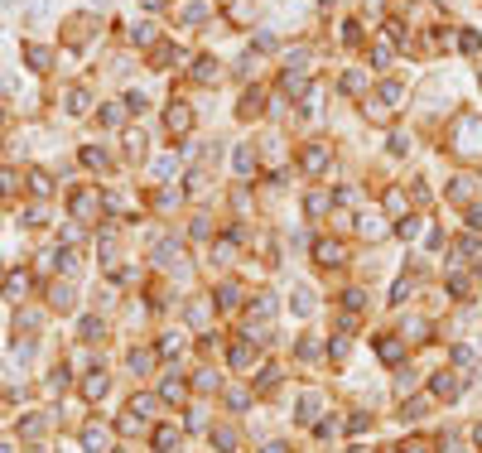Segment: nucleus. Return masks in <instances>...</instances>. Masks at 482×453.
I'll return each instance as SVG.
<instances>
[{"instance_id":"864d4df0","label":"nucleus","mask_w":482,"mask_h":453,"mask_svg":"<svg viewBox=\"0 0 482 453\" xmlns=\"http://www.w3.org/2000/svg\"><path fill=\"white\" fill-rule=\"evenodd\" d=\"M0 453H10V444H0Z\"/></svg>"},{"instance_id":"a18cd8bd","label":"nucleus","mask_w":482,"mask_h":453,"mask_svg":"<svg viewBox=\"0 0 482 453\" xmlns=\"http://www.w3.org/2000/svg\"><path fill=\"white\" fill-rule=\"evenodd\" d=\"M386 208H396V213L405 208V193H401V188H391V193H386Z\"/></svg>"},{"instance_id":"2eb2a0df","label":"nucleus","mask_w":482,"mask_h":453,"mask_svg":"<svg viewBox=\"0 0 482 453\" xmlns=\"http://www.w3.org/2000/svg\"><path fill=\"white\" fill-rule=\"evenodd\" d=\"M25 63H29V68H49V63H54V54H49L44 44H29V49H25Z\"/></svg>"},{"instance_id":"4be33fe9","label":"nucleus","mask_w":482,"mask_h":453,"mask_svg":"<svg viewBox=\"0 0 482 453\" xmlns=\"http://www.w3.org/2000/svg\"><path fill=\"white\" fill-rule=\"evenodd\" d=\"M82 164H87V169H107V150L87 145V150H82Z\"/></svg>"},{"instance_id":"de8ad7c7","label":"nucleus","mask_w":482,"mask_h":453,"mask_svg":"<svg viewBox=\"0 0 482 453\" xmlns=\"http://www.w3.org/2000/svg\"><path fill=\"white\" fill-rule=\"evenodd\" d=\"M126 111H135V116H140V111H145V97H140V92H131V97H126Z\"/></svg>"},{"instance_id":"72a5a7b5","label":"nucleus","mask_w":482,"mask_h":453,"mask_svg":"<svg viewBox=\"0 0 482 453\" xmlns=\"http://www.w3.org/2000/svg\"><path fill=\"white\" fill-rule=\"evenodd\" d=\"M376 352H381L386 362H396V357H401V343H396V338H381V343H376Z\"/></svg>"},{"instance_id":"e433bc0d","label":"nucleus","mask_w":482,"mask_h":453,"mask_svg":"<svg viewBox=\"0 0 482 453\" xmlns=\"http://www.w3.org/2000/svg\"><path fill=\"white\" fill-rule=\"evenodd\" d=\"M102 338V323L97 319H82V343H97Z\"/></svg>"},{"instance_id":"58836bf2","label":"nucleus","mask_w":482,"mask_h":453,"mask_svg":"<svg viewBox=\"0 0 482 453\" xmlns=\"http://www.w3.org/2000/svg\"><path fill=\"white\" fill-rule=\"evenodd\" d=\"M343 87H348L352 97H357V92H362V87H367V78H362V73H357V68H352L348 78H343Z\"/></svg>"},{"instance_id":"1a4fd4ad","label":"nucleus","mask_w":482,"mask_h":453,"mask_svg":"<svg viewBox=\"0 0 482 453\" xmlns=\"http://www.w3.org/2000/svg\"><path fill=\"white\" fill-rule=\"evenodd\" d=\"M179 444H184V434H179V429H169V425L155 429V449H160V453H179Z\"/></svg>"},{"instance_id":"aec40b11","label":"nucleus","mask_w":482,"mask_h":453,"mask_svg":"<svg viewBox=\"0 0 482 453\" xmlns=\"http://www.w3.org/2000/svg\"><path fill=\"white\" fill-rule=\"evenodd\" d=\"M49 261H54V266L63 270V275H73V270H78V256H73V251H68V246H63V251H54V256H49Z\"/></svg>"},{"instance_id":"5701e85b","label":"nucleus","mask_w":482,"mask_h":453,"mask_svg":"<svg viewBox=\"0 0 482 453\" xmlns=\"http://www.w3.org/2000/svg\"><path fill=\"white\" fill-rule=\"evenodd\" d=\"M213 444L222 453H232V449H237V429H213Z\"/></svg>"},{"instance_id":"2f4dec72","label":"nucleus","mask_w":482,"mask_h":453,"mask_svg":"<svg viewBox=\"0 0 482 453\" xmlns=\"http://www.w3.org/2000/svg\"><path fill=\"white\" fill-rule=\"evenodd\" d=\"M237 299H241L237 285H222V290H217V304H222V309H237Z\"/></svg>"},{"instance_id":"6ab92c4d","label":"nucleus","mask_w":482,"mask_h":453,"mask_svg":"<svg viewBox=\"0 0 482 453\" xmlns=\"http://www.w3.org/2000/svg\"><path fill=\"white\" fill-rule=\"evenodd\" d=\"M232 164H237V174H251V169H256V150H251V145H241L237 155H232Z\"/></svg>"},{"instance_id":"a19ab883","label":"nucleus","mask_w":482,"mask_h":453,"mask_svg":"<svg viewBox=\"0 0 482 453\" xmlns=\"http://www.w3.org/2000/svg\"><path fill=\"white\" fill-rule=\"evenodd\" d=\"M193 386H198V391H217V376L213 372H198V376H193Z\"/></svg>"},{"instance_id":"c03bdc74","label":"nucleus","mask_w":482,"mask_h":453,"mask_svg":"<svg viewBox=\"0 0 482 453\" xmlns=\"http://www.w3.org/2000/svg\"><path fill=\"white\" fill-rule=\"evenodd\" d=\"M20 429H25L29 439H34V434H44V420H39V415H29V420H25V425H20Z\"/></svg>"},{"instance_id":"393cba45","label":"nucleus","mask_w":482,"mask_h":453,"mask_svg":"<svg viewBox=\"0 0 482 453\" xmlns=\"http://www.w3.org/2000/svg\"><path fill=\"white\" fill-rule=\"evenodd\" d=\"M251 314H256V319L266 323L270 314H275V299H270V294H256V304H251Z\"/></svg>"},{"instance_id":"c85d7f7f","label":"nucleus","mask_w":482,"mask_h":453,"mask_svg":"<svg viewBox=\"0 0 482 453\" xmlns=\"http://www.w3.org/2000/svg\"><path fill=\"white\" fill-rule=\"evenodd\" d=\"M314 410H319V391H304V396H299V420H309Z\"/></svg>"},{"instance_id":"9b49d317","label":"nucleus","mask_w":482,"mask_h":453,"mask_svg":"<svg viewBox=\"0 0 482 453\" xmlns=\"http://www.w3.org/2000/svg\"><path fill=\"white\" fill-rule=\"evenodd\" d=\"M49 304H54L58 314H68V309L78 304V299H73V285H54V290H49Z\"/></svg>"},{"instance_id":"3c124183","label":"nucleus","mask_w":482,"mask_h":453,"mask_svg":"<svg viewBox=\"0 0 482 453\" xmlns=\"http://www.w3.org/2000/svg\"><path fill=\"white\" fill-rule=\"evenodd\" d=\"M266 453H290V449H285V444H270V449Z\"/></svg>"},{"instance_id":"4468645a","label":"nucleus","mask_w":482,"mask_h":453,"mask_svg":"<svg viewBox=\"0 0 482 453\" xmlns=\"http://www.w3.org/2000/svg\"><path fill=\"white\" fill-rule=\"evenodd\" d=\"M193 82H217V58H193Z\"/></svg>"},{"instance_id":"a878e982","label":"nucleus","mask_w":482,"mask_h":453,"mask_svg":"<svg viewBox=\"0 0 482 453\" xmlns=\"http://www.w3.org/2000/svg\"><path fill=\"white\" fill-rule=\"evenodd\" d=\"M425 410H429V400H425V396H415V400H410V405L401 410V420H425Z\"/></svg>"},{"instance_id":"7ed1b4c3","label":"nucleus","mask_w":482,"mask_h":453,"mask_svg":"<svg viewBox=\"0 0 482 453\" xmlns=\"http://www.w3.org/2000/svg\"><path fill=\"white\" fill-rule=\"evenodd\" d=\"M82 449L87 453H107L111 449V429L107 425H87L82 429Z\"/></svg>"},{"instance_id":"20e7f679","label":"nucleus","mask_w":482,"mask_h":453,"mask_svg":"<svg viewBox=\"0 0 482 453\" xmlns=\"http://www.w3.org/2000/svg\"><path fill=\"white\" fill-rule=\"evenodd\" d=\"M343 256H348V251H343L338 241H314V261H319V266H343Z\"/></svg>"},{"instance_id":"f3484780","label":"nucleus","mask_w":482,"mask_h":453,"mask_svg":"<svg viewBox=\"0 0 482 453\" xmlns=\"http://www.w3.org/2000/svg\"><path fill=\"white\" fill-rule=\"evenodd\" d=\"M29 275H5V299H25Z\"/></svg>"},{"instance_id":"412c9836","label":"nucleus","mask_w":482,"mask_h":453,"mask_svg":"<svg viewBox=\"0 0 482 453\" xmlns=\"http://www.w3.org/2000/svg\"><path fill=\"white\" fill-rule=\"evenodd\" d=\"M381 102H386V107H401V102H405V87H401V82H386V87H381Z\"/></svg>"},{"instance_id":"8fccbe9b","label":"nucleus","mask_w":482,"mask_h":453,"mask_svg":"<svg viewBox=\"0 0 482 453\" xmlns=\"http://www.w3.org/2000/svg\"><path fill=\"white\" fill-rule=\"evenodd\" d=\"M449 453H468V449H463V444H458V439H449Z\"/></svg>"},{"instance_id":"79ce46f5","label":"nucleus","mask_w":482,"mask_h":453,"mask_svg":"<svg viewBox=\"0 0 482 453\" xmlns=\"http://www.w3.org/2000/svg\"><path fill=\"white\" fill-rule=\"evenodd\" d=\"M121 116H126V102H121V107H107V111H102V121H107V126H121Z\"/></svg>"},{"instance_id":"423d86ee","label":"nucleus","mask_w":482,"mask_h":453,"mask_svg":"<svg viewBox=\"0 0 482 453\" xmlns=\"http://www.w3.org/2000/svg\"><path fill=\"white\" fill-rule=\"evenodd\" d=\"M429 391H434V396H444V400H454L458 391H463V381H458L454 372H439L434 381H429Z\"/></svg>"},{"instance_id":"4c0bfd02","label":"nucleus","mask_w":482,"mask_h":453,"mask_svg":"<svg viewBox=\"0 0 482 453\" xmlns=\"http://www.w3.org/2000/svg\"><path fill=\"white\" fill-rule=\"evenodd\" d=\"M372 63H376V68H386V63H391V39H386V44H376V49H372Z\"/></svg>"},{"instance_id":"c9c22d12","label":"nucleus","mask_w":482,"mask_h":453,"mask_svg":"<svg viewBox=\"0 0 482 453\" xmlns=\"http://www.w3.org/2000/svg\"><path fill=\"white\" fill-rule=\"evenodd\" d=\"M150 169H155V179H169V174H174V155H160Z\"/></svg>"},{"instance_id":"0eeeda50","label":"nucleus","mask_w":482,"mask_h":453,"mask_svg":"<svg viewBox=\"0 0 482 453\" xmlns=\"http://www.w3.org/2000/svg\"><path fill=\"white\" fill-rule=\"evenodd\" d=\"M111 391V376L107 372H87V381H82V396L87 400H102Z\"/></svg>"},{"instance_id":"bb28decb","label":"nucleus","mask_w":482,"mask_h":453,"mask_svg":"<svg viewBox=\"0 0 482 453\" xmlns=\"http://www.w3.org/2000/svg\"><path fill=\"white\" fill-rule=\"evenodd\" d=\"M160 400H184V381H174V376H164V386H160Z\"/></svg>"},{"instance_id":"ea45409f","label":"nucleus","mask_w":482,"mask_h":453,"mask_svg":"<svg viewBox=\"0 0 482 453\" xmlns=\"http://www.w3.org/2000/svg\"><path fill=\"white\" fill-rule=\"evenodd\" d=\"M25 15H29V20H44V15H49V0H29Z\"/></svg>"},{"instance_id":"9d476101","label":"nucleus","mask_w":482,"mask_h":453,"mask_svg":"<svg viewBox=\"0 0 482 453\" xmlns=\"http://www.w3.org/2000/svg\"><path fill=\"white\" fill-rule=\"evenodd\" d=\"M92 213H97V193H92V188L73 193V217H92Z\"/></svg>"},{"instance_id":"6e6552de","label":"nucleus","mask_w":482,"mask_h":453,"mask_svg":"<svg viewBox=\"0 0 482 453\" xmlns=\"http://www.w3.org/2000/svg\"><path fill=\"white\" fill-rule=\"evenodd\" d=\"M323 169H328V145H309V150H304V174L319 179Z\"/></svg>"},{"instance_id":"dca6fc26","label":"nucleus","mask_w":482,"mask_h":453,"mask_svg":"<svg viewBox=\"0 0 482 453\" xmlns=\"http://www.w3.org/2000/svg\"><path fill=\"white\" fill-rule=\"evenodd\" d=\"M261 107H266V97H261V92H256V87H251V92H246V97H241V116H261Z\"/></svg>"},{"instance_id":"ddd939ff","label":"nucleus","mask_w":482,"mask_h":453,"mask_svg":"<svg viewBox=\"0 0 482 453\" xmlns=\"http://www.w3.org/2000/svg\"><path fill=\"white\" fill-rule=\"evenodd\" d=\"M179 20H184V25H208V20H213V5H184Z\"/></svg>"},{"instance_id":"a211bd4d","label":"nucleus","mask_w":482,"mask_h":453,"mask_svg":"<svg viewBox=\"0 0 482 453\" xmlns=\"http://www.w3.org/2000/svg\"><path fill=\"white\" fill-rule=\"evenodd\" d=\"M63 102H68V116H82V111H87V92H82V87H68Z\"/></svg>"},{"instance_id":"37998d69","label":"nucleus","mask_w":482,"mask_h":453,"mask_svg":"<svg viewBox=\"0 0 482 453\" xmlns=\"http://www.w3.org/2000/svg\"><path fill=\"white\" fill-rule=\"evenodd\" d=\"M323 208H328V193H314L309 198V217H323Z\"/></svg>"},{"instance_id":"f257e3e1","label":"nucleus","mask_w":482,"mask_h":453,"mask_svg":"<svg viewBox=\"0 0 482 453\" xmlns=\"http://www.w3.org/2000/svg\"><path fill=\"white\" fill-rule=\"evenodd\" d=\"M454 155H463V160L482 155V116H473V111L454 116Z\"/></svg>"},{"instance_id":"b1692460","label":"nucleus","mask_w":482,"mask_h":453,"mask_svg":"<svg viewBox=\"0 0 482 453\" xmlns=\"http://www.w3.org/2000/svg\"><path fill=\"white\" fill-rule=\"evenodd\" d=\"M131 39L140 44V49H145V44H155V25H150V20H140V25L131 29Z\"/></svg>"},{"instance_id":"f03ea898","label":"nucleus","mask_w":482,"mask_h":453,"mask_svg":"<svg viewBox=\"0 0 482 453\" xmlns=\"http://www.w3.org/2000/svg\"><path fill=\"white\" fill-rule=\"evenodd\" d=\"M164 126H169V135H184L188 126H193V111H188V102H169V111H164Z\"/></svg>"},{"instance_id":"5fc2aeb1","label":"nucleus","mask_w":482,"mask_h":453,"mask_svg":"<svg viewBox=\"0 0 482 453\" xmlns=\"http://www.w3.org/2000/svg\"><path fill=\"white\" fill-rule=\"evenodd\" d=\"M478 444H482V425H478Z\"/></svg>"},{"instance_id":"cd10ccee","label":"nucleus","mask_w":482,"mask_h":453,"mask_svg":"<svg viewBox=\"0 0 482 453\" xmlns=\"http://www.w3.org/2000/svg\"><path fill=\"white\" fill-rule=\"evenodd\" d=\"M449 198H454V203H468V198H473V179H454Z\"/></svg>"},{"instance_id":"473e14b6","label":"nucleus","mask_w":482,"mask_h":453,"mask_svg":"<svg viewBox=\"0 0 482 453\" xmlns=\"http://www.w3.org/2000/svg\"><path fill=\"white\" fill-rule=\"evenodd\" d=\"M155 367V352H131V372H150Z\"/></svg>"},{"instance_id":"09e8293b","label":"nucleus","mask_w":482,"mask_h":453,"mask_svg":"<svg viewBox=\"0 0 482 453\" xmlns=\"http://www.w3.org/2000/svg\"><path fill=\"white\" fill-rule=\"evenodd\" d=\"M396 453H429L425 444H405V449H396Z\"/></svg>"},{"instance_id":"603ef678","label":"nucleus","mask_w":482,"mask_h":453,"mask_svg":"<svg viewBox=\"0 0 482 453\" xmlns=\"http://www.w3.org/2000/svg\"><path fill=\"white\" fill-rule=\"evenodd\" d=\"M87 5H97V10H102V5H111V0H87Z\"/></svg>"},{"instance_id":"c756f323","label":"nucleus","mask_w":482,"mask_h":453,"mask_svg":"<svg viewBox=\"0 0 482 453\" xmlns=\"http://www.w3.org/2000/svg\"><path fill=\"white\" fill-rule=\"evenodd\" d=\"M49 174H29V193H34V198H49Z\"/></svg>"},{"instance_id":"f8f14e48","label":"nucleus","mask_w":482,"mask_h":453,"mask_svg":"<svg viewBox=\"0 0 482 453\" xmlns=\"http://www.w3.org/2000/svg\"><path fill=\"white\" fill-rule=\"evenodd\" d=\"M357 232H362V237H367V241L386 237V227H381V217H376V213H362V217H357Z\"/></svg>"},{"instance_id":"f704fd0d","label":"nucleus","mask_w":482,"mask_h":453,"mask_svg":"<svg viewBox=\"0 0 482 453\" xmlns=\"http://www.w3.org/2000/svg\"><path fill=\"white\" fill-rule=\"evenodd\" d=\"M295 314H314V294L309 290H295Z\"/></svg>"},{"instance_id":"49530a36","label":"nucleus","mask_w":482,"mask_h":453,"mask_svg":"<svg viewBox=\"0 0 482 453\" xmlns=\"http://www.w3.org/2000/svg\"><path fill=\"white\" fill-rule=\"evenodd\" d=\"M0 193H15V169H0Z\"/></svg>"},{"instance_id":"7c9ffc66","label":"nucleus","mask_w":482,"mask_h":453,"mask_svg":"<svg viewBox=\"0 0 482 453\" xmlns=\"http://www.w3.org/2000/svg\"><path fill=\"white\" fill-rule=\"evenodd\" d=\"M396 237H420V217H401V222H396Z\"/></svg>"},{"instance_id":"39448f33","label":"nucleus","mask_w":482,"mask_h":453,"mask_svg":"<svg viewBox=\"0 0 482 453\" xmlns=\"http://www.w3.org/2000/svg\"><path fill=\"white\" fill-rule=\"evenodd\" d=\"M179 261H184V246H179V241H160V246H155V266L174 270Z\"/></svg>"}]
</instances>
